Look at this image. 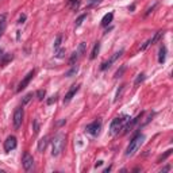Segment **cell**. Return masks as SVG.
I'll return each instance as SVG.
<instances>
[{
	"mask_svg": "<svg viewBox=\"0 0 173 173\" xmlns=\"http://www.w3.org/2000/svg\"><path fill=\"white\" fill-rule=\"evenodd\" d=\"M65 142H66V135L64 132L60 131L54 135L53 141H51V155L53 157H57V155L61 154V152L65 148Z\"/></svg>",
	"mask_w": 173,
	"mask_h": 173,
	"instance_id": "cell-1",
	"label": "cell"
},
{
	"mask_svg": "<svg viewBox=\"0 0 173 173\" xmlns=\"http://www.w3.org/2000/svg\"><path fill=\"white\" fill-rule=\"evenodd\" d=\"M143 141H145V135L143 134H137L135 135V137L130 141L127 149H126V153H125L126 157H131V155H134V153L142 146Z\"/></svg>",
	"mask_w": 173,
	"mask_h": 173,
	"instance_id": "cell-2",
	"label": "cell"
},
{
	"mask_svg": "<svg viewBox=\"0 0 173 173\" xmlns=\"http://www.w3.org/2000/svg\"><path fill=\"white\" fill-rule=\"evenodd\" d=\"M130 119L129 115H122V116H118L115 118V119H112L111 125H109V134H116V132H119V130H122L123 125H125L126 122Z\"/></svg>",
	"mask_w": 173,
	"mask_h": 173,
	"instance_id": "cell-3",
	"label": "cell"
},
{
	"mask_svg": "<svg viewBox=\"0 0 173 173\" xmlns=\"http://www.w3.org/2000/svg\"><path fill=\"white\" fill-rule=\"evenodd\" d=\"M86 132L91 135H93V137H97L100 132V130H102V120L100 119H96L93 120L92 123H89L88 126H86Z\"/></svg>",
	"mask_w": 173,
	"mask_h": 173,
	"instance_id": "cell-4",
	"label": "cell"
},
{
	"mask_svg": "<svg viewBox=\"0 0 173 173\" xmlns=\"http://www.w3.org/2000/svg\"><path fill=\"white\" fill-rule=\"evenodd\" d=\"M85 49H86V43L85 42H81L79 45V47H77V50L74 51L73 54H72V57H70V60H69V64L70 65H74L77 62V60L80 58V57L83 56V54L85 53Z\"/></svg>",
	"mask_w": 173,
	"mask_h": 173,
	"instance_id": "cell-5",
	"label": "cell"
},
{
	"mask_svg": "<svg viewBox=\"0 0 173 173\" xmlns=\"http://www.w3.org/2000/svg\"><path fill=\"white\" fill-rule=\"evenodd\" d=\"M23 115H24V112H23V108H22V107H18V108L15 109V112H14V118H12L14 129H15V130H18V129L22 126Z\"/></svg>",
	"mask_w": 173,
	"mask_h": 173,
	"instance_id": "cell-6",
	"label": "cell"
},
{
	"mask_svg": "<svg viewBox=\"0 0 173 173\" xmlns=\"http://www.w3.org/2000/svg\"><path fill=\"white\" fill-rule=\"evenodd\" d=\"M34 74H35V70H30V72H28V73L24 76V79H23L22 81L19 83L18 89H16V91H18V92H22L23 89L26 88V86H27L28 84H30V81H31V80H33V77H34Z\"/></svg>",
	"mask_w": 173,
	"mask_h": 173,
	"instance_id": "cell-7",
	"label": "cell"
},
{
	"mask_svg": "<svg viewBox=\"0 0 173 173\" xmlns=\"http://www.w3.org/2000/svg\"><path fill=\"white\" fill-rule=\"evenodd\" d=\"M22 165L23 168H24V171H31L34 166V158L31 154H28V153H24L23 154V160H22Z\"/></svg>",
	"mask_w": 173,
	"mask_h": 173,
	"instance_id": "cell-8",
	"label": "cell"
},
{
	"mask_svg": "<svg viewBox=\"0 0 173 173\" xmlns=\"http://www.w3.org/2000/svg\"><path fill=\"white\" fill-rule=\"evenodd\" d=\"M123 51H125V50H123V49H120L119 51H116V53H114V56H112L111 58L108 60V61H106V62H103V64H102V66H100V70H106V69H108L109 66H111V65L114 64L115 61H116L118 58H119L120 56H122V54H123Z\"/></svg>",
	"mask_w": 173,
	"mask_h": 173,
	"instance_id": "cell-9",
	"label": "cell"
},
{
	"mask_svg": "<svg viewBox=\"0 0 173 173\" xmlns=\"http://www.w3.org/2000/svg\"><path fill=\"white\" fill-rule=\"evenodd\" d=\"M79 89H80V85L79 84H74V85L70 86V89L66 92V95H65V97H64V104H68V103L73 99L74 95L77 93V91H79Z\"/></svg>",
	"mask_w": 173,
	"mask_h": 173,
	"instance_id": "cell-10",
	"label": "cell"
},
{
	"mask_svg": "<svg viewBox=\"0 0 173 173\" xmlns=\"http://www.w3.org/2000/svg\"><path fill=\"white\" fill-rule=\"evenodd\" d=\"M16 145H18V142H16V138L14 137V135H10V137L4 141V150L7 152V153L11 152V150H14V149L16 148Z\"/></svg>",
	"mask_w": 173,
	"mask_h": 173,
	"instance_id": "cell-11",
	"label": "cell"
},
{
	"mask_svg": "<svg viewBox=\"0 0 173 173\" xmlns=\"http://www.w3.org/2000/svg\"><path fill=\"white\" fill-rule=\"evenodd\" d=\"M112 19H114V14H112V12H108V14H106V15L103 16V19H102V23H100V24H102L103 27H107V26L109 24V23L112 22Z\"/></svg>",
	"mask_w": 173,
	"mask_h": 173,
	"instance_id": "cell-12",
	"label": "cell"
},
{
	"mask_svg": "<svg viewBox=\"0 0 173 173\" xmlns=\"http://www.w3.org/2000/svg\"><path fill=\"white\" fill-rule=\"evenodd\" d=\"M164 34H165V31H162V30H160V31H157V33L154 34V35H153V38L152 39H149V46L150 45H154L155 42H158L161 39V37H164Z\"/></svg>",
	"mask_w": 173,
	"mask_h": 173,
	"instance_id": "cell-13",
	"label": "cell"
},
{
	"mask_svg": "<svg viewBox=\"0 0 173 173\" xmlns=\"http://www.w3.org/2000/svg\"><path fill=\"white\" fill-rule=\"evenodd\" d=\"M47 143H49V138L46 137H43L39 139V142H38V152L39 153H42V152H45V149H46V146H47Z\"/></svg>",
	"mask_w": 173,
	"mask_h": 173,
	"instance_id": "cell-14",
	"label": "cell"
},
{
	"mask_svg": "<svg viewBox=\"0 0 173 173\" xmlns=\"http://www.w3.org/2000/svg\"><path fill=\"white\" fill-rule=\"evenodd\" d=\"M5 18H7L5 14H3V15L0 16V38H2V35L4 34L5 27H7V21H5Z\"/></svg>",
	"mask_w": 173,
	"mask_h": 173,
	"instance_id": "cell-15",
	"label": "cell"
},
{
	"mask_svg": "<svg viewBox=\"0 0 173 173\" xmlns=\"http://www.w3.org/2000/svg\"><path fill=\"white\" fill-rule=\"evenodd\" d=\"M165 58H166V47L165 46H161L160 56H158V62H160V64H164V62H165Z\"/></svg>",
	"mask_w": 173,
	"mask_h": 173,
	"instance_id": "cell-16",
	"label": "cell"
},
{
	"mask_svg": "<svg viewBox=\"0 0 173 173\" xmlns=\"http://www.w3.org/2000/svg\"><path fill=\"white\" fill-rule=\"evenodd\" d=\"M12 58H14V56H12L11 53H4V56H3V58H2V61H0V65H2V66H5Z\"/></svg>",
	"mask_w": 173,
	"mask_h": 173,
	"instance_id": "cell-17",
	"label": "cell"
},
{
	"mask_svg": "<svg viewBox=\"0 0 173 173\" xmlns=\"http://www.w3.org/2000/svg\"><path fill=\"white\" fill-rule=\"evenodd\" d=\"M99 51H100V42H96L95 43V46H93V49H92V51H91V60L96 58V56L99 54Z\"/></svg>",
	"mask_w": 173,
	"mask_h": 173,
	"instance_id": "cell-18",
	"label": "cell"
},
{
	"mask_svg": "<svg viewBox=\"0 0 173 173\" xmlns=\"http://www.w3.org/2000/svg\"><path fill=\"white\" fill-rule=\"evenodd\" d=\"M79 72V66L77 65H72V68L69 69L68 72H65V77H72V76H76V73Z\"/></svg>",
	"mask_w": 173,
	"mask_h": 173,
	"instance_id": "cell-19",
	"label": "cell"
},
{
	"mask_svg": "<svg viewBox=\"0 0 173 173\" xmlns=\"http://www.w3.org/2000/svg\"><path fill=\"white\" fill-rule=\"evenodd\" d=\"M145 79H146L145 73H139V74H138V77H137V79H135L134 85H139L141 83H143V81H145Z\"/></svg>",
	"mask_w": 173,
	"mask_h": 173,
	"instance_id": "cell-20",
	"label": "cell"
},
{
	"mask_svg": "<svg viewBox=\"0 0 173 173\" xmlns=\"http://www.w3.org/2000/svg\"><path fill=\"white\" fill-rule=\"evenodd\" d=\"M125 86H126L125 84H122V85L119 86V89L116 91V95H115V99H114V102H115V103H116L118 100L120 99V96H122V92H123V89H125Z\"/></svg>",
	"mask_w": 173,
	"mask_h": 173,
	"instance_id": "cell-21",
	"label": "cell"
},
{
	"mask_svg": "<svg viewBox=\"0 0 173 173\" xmlns=\"http://www.w3.org/2000/svg\"><path fill=\"white\" fill-rule=\"evenodd\" d=\"M31 99H33V92L27 93V95H26V96L22 99V107H23V106H26L27 103H30V100H31Z\"/></svg>",
	"mask_w": 173,
	"mask_h": 173,
	"instance_id": "cell-22",
	"label": "cell"
},
{
	"mask_svg": "<svg viewBox=\"0 0 173 173\" xmlns=\"http://www.w3.org/2000/svg\"><path fill=\"white\" fill-rule=\"evenodd\" d=\"M86 19V14H83V15H80L79 18L76 19V23H74V24H76V27H80V26H81V23L84 22Z\"/></svg>",
	"mask_w": 173,
	"mask_h": 173,
	"instance_id": "cell-23",
	"label": "cell"
},
{
	"mask_svg": "<svg viewBox=\"0 0 173 173\" xmlns=\"http://www.w3.org/2000/svg\"><path fill=\"white\" fill-rule=\"evenodd\" d=\"M56 57L57 58H64L65 57V49L62 47V49H57L56 50Z\"/></svg>",
	"mask_w": 173,
	"mask_h": 173,
	"instance_id": "cell-24",
	"label": "cell"
},
{
	"mask_svg": "<svg viewBox=\"0 0 173 173\" xmlns=\"http://www.w3.org/2000/svg\"><path fill=\"white\" fill-rule=\"evenodd\" d=\"M61 41H62V35H58L56 38V42H54V50L60 49V46H61Z\"/></svg>",
	"mask_w": 173,
	"mask_h": 173,
	"instance_id": "cell-25",
	"label": "cell"
},
{
	"mask_svg": "<svg viewBox=\"0 0 173 173\" xmlns=\"http://www.w3.org/2000/svg\"><path fill=\"white\" fill-rule=\"evenodd\" d=\"M33 129H34V134H38V131H39V120L37 119H34V126H33Z\"/></svg>",
	"mask_w": 173,
	"mask_h": 173,
	"instance_id": "cell-26",
	"label": "cell"
},
{
	"mask_svg": "<svg viewBox=\"0 0 173 173\" xmlns=\"http://www.w3.org/2000/svg\"><path fill=\"white\" fill-rule=\"evenodd\" d=\"M45 95H46L45 89H39V91L37 92V97H38V100H43V97H45Z\"/></svg>",
	"mask_w": 173,
	"mask_h": 173,
	"instance_id": "cell-27",
	"label": "cell"
},
{
	"mask_svg": "<svg viewBox=\"0 0 173 173\" xmlns=\"http://www.w3.org/2000/svg\"><path fill=\"white\" fill-rule=\"evenodd\" d=\"M100 2H102V0H91V2H89L88 4H86V7H88V8H91V7H93V5L100 4Z\"/></svg>",
	"mask_w": 173,
	"mask_h": 173,
	"instance_id": "cell-28",
	"label": "cell"
},
{
	"mask_svg": "<svg viewBox=\"0 0 173 173\" xmlns=\"http://www.w3.org/2000/svg\"><path fill=\"white\" fill-rule=\"evenodd\" d=\"M125 70H126V66H122V68H120L119 70H118L116 73H115V79H118V77H120V76H122V74H123V72H125Z\"/></svg>",
	"mask_w": 173,
	"mask_h": 173,
	"instance_id": "cell-29",
	"label": "cell"
},
{
	"mask_svg": "<svg viewBox=\"0 0 173 173\" xmlns=\"http://www.w3.org/2000/svg\"><path fill=\"white\" fill-rule=\"evenodd\" d=\"M56 102H57V96H51L50 99L46 100V104H47V106H51L53 103H56Z\"/></svg>",
	"mask_w": 173,
	"mask_h": 173,
	"instance_id": "cell-30",
	"label": "cell"
},
{
	"mask_svg": "<svg viewBox=\"0 0 173 173\" xmlns=\"http://www.w3.org/2000/svg\"><path fill=\"white\" fill-rule=\"evenodd\" d=\"M171 153H172V150H168V152H166V153H165V154H164V155H161V157H160V160H158V161H161V160L164 161V160H165L166 157H168V155H171Z\"/></svg>",
	"mask_w": 173,
	"mask_h": 173,
	"instance_id": "cell-31",
	"label": "cell"
},
{
	"mask_svg": "<svg viewBox=\"0 0 173 173\" xmlns=\"http://www.w3.org/2000/svg\"><path fill=\"white\" fill-rule=\"evenodd\" d=\"M24 21H26V15L23 14V15H21V18H19L18 23H19V24H22V23H24Z\"/></svg>",
	"mask_w": 173,
	"mask_h": 173,
	"instance_id": "cell-32",
	"label": "cell"
},
{
	"mask_svg": "<svg viewBox=\"0 0 173 173\" xmlns=\"http://www.w3.org/2000/svg\"><path fill=\"white\" fill-rule=\"evenodd\" d=\"M155 5H157V4H153V5H152V7H150V8H149V10H148V11H146V14H145V15H149V14H150V12H152V11H153V10H154V8H155Z\"/></svg>",
	"mask_w": 173,
	"mask_h": 173,
	"instance_id": "cell-33",
	"label": "cell"
},
{
	"mask_svg": "<svg viewBox=\"0 0 173 173\" xmlns=\"http://www.w3.org/2000/svg\"><path fill=\"white\" fill-rule=\"evenodd\" d=\"M169 169H171V165L165 166V168H164V169H162V171H161V172H162V173H164V172H168V171H169Z\"/></svg>",
	"mask_w": 173,
	"mask_h": 173,
	"instance_id": "cell-34",
	"label": "cell"
},
{
	"mask_svg": "<svg viewBox=\"0 0 173 173\" xmlns=\"http://www.w3.org/2000/svg\"><path fill=\"white\" fill-rule=\"evenodd\" d=\"M102 165H103V161H97V162L95 164V166H96V168H97V166H102Z\"/></svg>",
	"mask_w": 173,
	"mask_h": 173,
	"instance_id": "cell-35",
	"label": "cell"
},
{
	"mask_svg": "<svg viewBox=\"0 0 173 173\" xmlns=\"http://www.w3.org/2000/svg\"><path fill=\"white\" fill-rule=\"evenodd\" d=\"M65 122H66V120H65V119H62V120H60V122L57 123V125H58V126H62V125H65Z\"/></svg>",
	"mask_w": 173,
	"mask_h": 173,
	"instance_id": "cell-36",
	"label": "cell"
},
{
	"mask_svg": "<svg viewBox=\"0 0 173 173\" xmlns=\"http://www.w3.org/2000/svg\"><path fill=\"white\" fill-rule=\"evenodd\" d=\"M76 2H80V0H68V5H70L72 3H76Z\"/></svg>",
	"mask_w": 173,
	"mask_h": 173,
	"instance_id": "cell-37",
	"label": "cell"
},
{
	"mask_svg": "<svg viewBox=\"0 0 173 173\" xmlns=\"http://www.w3.org/2000/svg\"><path fill=\"white\" fill-rule=\"evenodd\" d=\"M3 56H4V51H3V49H0V61H2Z\"/></svg>",
	"mask_w": 173,
	"mask_h": 173,
	"instance_id": "cell-38",
	"label": "cell"
},
{
	"mask_svg": "<svg viewBox=\"0 0 173 173\" xmlns=\"http://www.w3.org/2000/svg\"><path fill=\"white\" fill-rule=\"evenodd\" d=\"M109 171H111V166H108V168H106V169H104V173H108Z\"/></svg>",
	"mask_w": 173,
	"mask_h": 173,
	"instance_id": "cell-39",
	"label": "cell"
}]
</instances>
